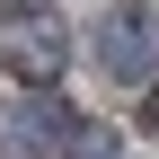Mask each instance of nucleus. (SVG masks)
<instances>
[{
	"instance_id": "f03ea898",
	"label": "nucleus",
	"mask_w": 159,
	"mask_h": 159,
	"mask_svg": "<svg viewBox=\"0 0 159 159\" xmlns=\"http://www.w3.org/2000/svg\"><path fill=\"white\" fill-rule=\"evenodd\" d=\"M106 159V142H97L80 115H62V106H44V97H9L0 106V159Z\"/></svg>"
},
{
	"instance_id": "f257e3e1",
	"label": "nucleus",
	"mask_w": 159,
	"mask_h": 159,
	"mask_svg": "<svg viewBox=\"0 0 159 159\" xmlns=\"http://www.w3.org/2000/svg\"><path fill=\"white\" fill-rule=\"evenodd\" d=\"M89 71L115 80V89H150L159 80V9L150 0H115L89 27Z\"/></svg>"
},
{
	"instance_id": "7ed1b4c3",
	"label": "nucleus",
	"mask_w": 159,
	"mask_h": 159,
	"mask_svg": "<svg viewBox=\"0 0 159 159\" xmlns=\"http://www.w3.org/2000/svg\"><path fill=\"white\" fill-rule=\"evenodd\" d=\"M9 71L27 80V89H44V80L62 71V35H53V27H18L9 35Z\"/></svg>"
}]
</instances>
